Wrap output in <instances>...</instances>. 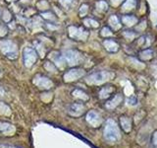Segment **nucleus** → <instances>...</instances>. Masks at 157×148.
I'll return each mask as SVG.
<instances>
[{
	"mask_svg": "<svg viewBox=\"0 0 157 148\" xmlns=\"http://www.w3.org/2000/svg\"><path fill=\"white\" fill-rule=\"evenodd\" d=\"M103 135H104L105 140L114 143L120 139V130L118 125L115 121H113L112 118H108L104 123V130H103Z\"/></svg>",
	"mask_w": 157,
	"mask_h": 148,
	"instance_id": "nucleus-1",
	"label": "nucleus"
},
{
	"mask_svg": "<svg viewBox=\"0 0 157 148\" xmlns=\"http://www.w3.org/2000/svg\"><path fill=\"white\" fill-rule=\"evenodd\" d=\"M113 77H114V73L110 71H98L87 76L86 81L90 85H100V84L112 80Z\"/></svg>",
	"mask_w": 157,
	"mask_h": 148,
	"instance_id": "nucleus-2",
	"label": "nucleus"
},
{
	"mask_svg": "<svg viewBox=\"0 0 157 148\" xmlns=\"http://www.w3.org/2000/svg\"><path fill=\"white\" fill-rule=\"evenodd\" d=\"M0 51L7 57L15 59L18 57V48L16 43L11 41H1L0 42Z\"/></svg>",
	"mask_w": 157,
	"mask_h": 148,
	"instance_id": "nucleus-3",
	"label": "nucleus"
},
{
	"mask_svg": "<svg viewBox=\"0 0 157 148\" xmlns=\"http://www.w3.org/2000/svg\"><path fill=\"white\" fill-rule=\"evenodd\" d=\"M68 32H69V36H70V38L78 39V41H86L88 37V35H90V33L83 28H78V27H75V26L69 27Z\"/></svg>",
	"mask_w": 157,
	"mask_h": 148,
	"instance_id": "nucleus-4",
	"label": "nucleus"
},
{
	"mask_svg": "<svg viewBox=\"0 0 157 148\" xmlns=\"http://www.w3.org/2000/svg\"><path fill=\"white\" fill-rule=\"evenodd\" d=\"M66 62L69 65H77L82 61V54L77 51H66L63 54Z\"/></svg>",
	"mask_w": 157,
	"mask_h": 148,
	"instance_id": "nucleus-5",
	"label": "nucleus"
},
{
	"mask_svg": "<svg viewBox=\"0 0 157 148\" xmlns=\"http://www.w3.org/2000/svg\"><path fill=\"white\" fill-rule=\"evenodd\" d=\"M86 71L82 68H73L70 69L69 71H67L65 74H64V81L65 82H72L78 80V78L82 77L85 75Z\"/></svg>",
	"mask_w": 157,
	"mask_h": 148,
	"instance_id": "nucleus-6",
	"label": "nucleus"
},
{
	"mask_svg": "<svg viewBox=\"0 0 157 148\" xmlns=\"http://www.w3.org/2000/svg\"><path fill=\"white\" fill-rule=\"evenodd\" d=\"M36 52L32 47H26L24 49V62L26 67H32L33 64L36 61Z\"/></svg>",
	"mask_w": 157,
	"mask_h": 148,
	"instance_id": "nucleus-7",
	"label": "nucleus"
},
{
	"mask_svg": "<svg viewBox=\"0 0 157 148\" xmlns=\"http://www.w3.org/2000/svg\"><path fill=\"white\" fill-rule=\"evenodd\" d=\"M86 121L88 122V125H90L92 127H98L100 126L102 122V118L100 115L95 111H90L86 113Z\"/></svg>",
	"mask_w": 157,
	"mask_h": 148,
	"instance_id": "nucleus-8",
	"label": "nucleus"
},
{
	"mask_svg": "<svg viewBox=\"0 0 157 148\" xmlns=\"http://www.w3.org/2000/svg\"><path fill=\"white\" fill-rule=\"evenodd\" d=\"M33 84L40 88V89H50L53 85L52 81L47 77H44L41 75H36L33 78Z\"/></svg>",
	"mask_w": 157,
	"mask_h": 148,
	"instance_id": "nucleus-9",
	"label": "nucleus"
},
{
	"mask_svg": "<svg viewBox=\"0 0 157 148\" xmlns=\"http://www.w3.org/2000/svg\"><path fill=\"white\" fill-rule=\"evenodd\" d=\"M83 112H85V106L80 103H75L68 108V113L69 115L72 117H80L82 116Z\"/></svg>",
	"mask_w": 157,
	"mask_h": 148,
	"instance_id": "nucleus-10",
	"label": "nucleus"
},
{
	"mask_svg": "<svg viewBox=\"0 0 157 148\" xmlns=\"http://www.w3.org/2000/svg\"><path fill=\"white\" fill-rule=\"evenodd\" d=\"M103 46H104L105 49L107 51L109 52H117L119 51V43H118L115 39H104V42H103Z\"/></svg>",
	"mask_w": 157,
	"mask_h": 148,
	"instance_id": "nucleus-11",
	"label": "nucleus"
},
{
	"mask_svg": "<svg viewBox=\"0 0 157 148\" xmlns=\"http://www.w3.org/2000/svg\"><path fill=\"white\" fill-rule=\"evenodd\" d=\"M123 101V96L122 94H117L114 97H113L111 100H109L106 103V108L108 110H114L115 108H117L118 106L120 105Z\"/></svg>",
	"mask_w": 157,
	"mask_h": 148,
	"instance_id": "nucleus-12",
	"label": "nucleus"
},
{
	"mask_svg": "<svg viewBox=\"0 0 157 148\" xmlns=\"http://www.w3.org/2000/svg\"><path fill=\"white\" fill-rule=\"evenodd\" d=\"M121 21L122 24L127 27H134L139 22V19L134 16V15H124V16H122Z\"/></svg>",
	"mask_w": 157,
	"mask_h": 148,
	"instance_id": "nucleus-13",
	"label": "nucleus"
},
{
	"mask_svg": "<svg viewBox=\"0 0 157 148\" xmlns=\"http://www.w3.org/2000/svg\"><path fill=\"white\" fill-rule=\"evenodd\" d=\"M120 125L125 132H130L132 130V121L129 117L123 116L120 117Z\"/></svg>",
	"mask_w": 157,
	"mask_h": 148,
	"instance_id": "nucleus-14",
	"label": "nucleus"
},
{
	"mask_svg": "<svg viewBox=\"0 0 157 148\" xmlns=\"http://www.w3.org/2000/svg\"><path fill=\"white\" fill-rule=\"evenodd\" d=\"M108 24H109V26L113 29L117 31V30H120L121 27H122V24L120 22L119 18H118L116 15H111L108 19Z\"/></svg>",
	"mask_w": 157,
	"mask_h": 148,
	"instance_id": "nucleus-15",
	"label": "nucleus"
},
{
	"mask_svg": "<svg viewBox=\"0 0 157 148\" xmlns=\"http://www.w3.org/2000/svg\"><path fill=\"white\" fill-rule=\"evenodd\" d=\"M114 92V87L111 85H108L101 88V90L99 92V98L100 99H107L111 96V94Z\"/></svg>",
	"mask_w": 157,
	"mask_h": 148,
	"instance_id": "nucleus-16",
	"label": "nucleus"
},
{
	"mask_svg": "<svg viewBox=\"0 0 157 148\" xmlns=\"http://www.w3.org/2000/svg\"><path fill=\"white\" fill-rule=\"evenodd\" d=\"M15 128L12 125L8 122H0V134H9L14 132Z\"/></svg>",
	"mask_w": 157,
	"mask_h": 148,
	"instance_id": "nucleus-17",
	"label": "nucleus"
},
{
	"mask_svg": "<svg viewBox=\"0 0 157 148\" xmlns=\"http://www.w3.org/2000/svg\"><path fill=\"white\" fill-rule=\"evenodd\" d=\"M136 6V0H126L122 5V11H131L134 10Z\"/></svg>",
	"mask_w": 157,
	"mask_h": 148,
	"instance_id": "nucleus-18",
	"label": "nucleus"
},
{
	"mask_svg": "<svg viewBox=\"0 0 157 148\" xmlns=\"http://www.w3.org/2000/svg\"><path fill=\"white\" fill-rule=\"evenodd\" d=\"M139 56H140V58L142 59V60H150V59L153 57V51H152V49L150 48H146V49H144V51H141Z\"/></svg>",
	"mask_w": 157,
	"mask_h": 148,
	"instance_id": "nucleus-19",
	"label": "nucleus"
},
{
	"mask_svg": "<svg viewBox=\"0 0 157 148\" xmlns=\"http://www.w3.org/2000/svg\"><path fill=\"white\" fill-rule=\"evenodd\" d=\"M72 95L77 99H80L81 101H87L88 100L87 94L86 92H83L82 90H80V89H76V90H74Z\"/></svg>",
	"mask_w": 157,
	"mask_h": 148,
	"instance_id": "nucleus-20",
	"label": "nucleus"
},
{
	"mask_svg": "<svg viewBox=\"0 0 157 148\" xmlns=\"http://www.w3.org/2000/svg\"><path fill=\"white\" fill-rule=\"evenodd\" d=\"M95 8L98 12L104 13L108 10V4L106 1H104V0H99V1H97L95 3Z\"/></svg>",
	"mask_w": 157,
	"mask_h": 148,
	"instance_id": "nucleus-21",
	"label": "nucleus"
},
{
	"mask_svg": "<svg viewBox=\"0 0 157 148\" xmlns=\"http://www.w3.org/2000/svg\"><path fill=\"white\" fill-rule=\"evenodd\" d=\"M53 60H54V62H55L56 65L58 67H60V68L64 67V65H65V62H66L64 56H60L59 53H55V56H53Z\"/></svg>",
	"mask_w": 157,
	"mask_h": 148,
	"instance_id": "nucleus-22",
	"label": "nucleus"
},
{
	"mask_svg": "<svg viewBox=\"0 0 157 148\" xmlns=\"http://www.w3.org/2000/svg\"><path fill=\"white\" fill-rule=\"evenodd\" d=\"M83 24H85L86 27L93 28V29H96V28L99 27V23H98L96 20L90 19V18H87V19L83 20Z\"/></svg>",
	"mask_w": 157,
	"mask_h": 148,
	"instance_id": "nucleus-23",
	"label": "nucleus"
},
{
	"mask_svg": "<svg viewBox=\"0 0 157 148\" xmlns=\"http://www.w3.org/2000/svg\"><path fill=\"white\" fill-rule=\"evenodd\" d=\"M122 35L126 39H128V41H132L136 36V34L132 31H124L122 33Z\"/></svg>",
	"mask_w": 157,
	"mask_h": 148,
	"instance_id": "nucleus-24",
	"label": "nucleus"
},
{
	"mask_svg": "<svg viewBox=\"0 0 157 148\" xmlns=\"http://www.w3.org/2000/svg\"><path fill=\"white\" fill-rule=\"evenodd\" d=\"M40 21H39L38 18H34L33 20L29 22V26L31 27L32 29H36V28H39L40 27Z\"/></svg>",
	"mask_w": 157,
	"mask_h": 148,
	"instance_id": "nucleus-25",
	"label": "nucleus"
},
{
	"mask_svg": "<svg viewBox=\"0 0 157 148\" xmlns=\"http://www.w3.org/2000/svg\"><path fill=\"white\" fill-rule=\"evenodd\" d=\"M0 113H3V115H9L10 113V108L2 102H0Z\"/></svg>",
	"mask_w": 157,
	"mask_h": 148,
	"instance_id": "nucleus-26",
	"label": "nucleus"
},
{
	"mask_svg": "<svg viewBox=\"0 0 157 148\" xmlns=\"http://www.w3.org/2000/svg\"><path fill=\"white\" fill-rule=\"evenodd\" d=\"M112 31L111 30L108 28V27H104L102 30H101V32H100V36L101 37H104V38H107V37H110L112 36Z\"/></svg>",
	"mask_w": 157,
	"mask_h": 148,
	"instance_id": "nucleus-27",
	"label": "nucleus"
},
{
	"mask_svg": "<svg viewBox=\"0 0 157 148\" xmlns=\"http://www.w3.org/2000/svg\"><path fill=\"white\" fill-rule=\"evenodd\" d=\"M88 12V5L87 4H82L81 8H80V12H78V14H80L81 17H85L86 15L87 14Z\"/></svg>",
	"mask_w": 157,
	"mask_h": 148,
	"instance_id": "nucleus-28",
	"label": "nucleus"
},
{
	"mask_svg": "<svg viewBox=\"0 0 157 148\" xmlns=\"http://www.w3.org/2000/svg\"><path fill=\"white\" fill-rule=\"evenodd\" d=\"M41 16L44 19L49 20V21H54V20H55V16H54L51 12H43V13H41Z\"/></svg>",
	"mask_w": 157,
	"mask_h": 148,
	"instance_id": "nucleus-29",
	"label": "nucleus"
},
{
	"mask_svg": "<svg viewBox=\"0 0 157 148\" xmlns=\"http://www.w3.org/2000/svg\"><path fill=\"white\" fill-rule=\"evenodd\" d=\"M12 18V15L10 13L8 10H4L3 11V14H2V19L4 20L5 22H9L10 20Z\"/></svg>",
	"mask_w": 157,
	"mask_h": 148,
	"instance_id": "nucleus-30",
	"label": "nucleus"
},
{
	"mask_svg": "<svg viewBox=\"0 0 157 148\" xmlns=\"http://www.w3.org/2000/svg\"><path fill=\"white\" fill-rule=\"evenodd\" d=\"M44 67H45V69H46V70H48V71L56 72V67H55V65H53V64L50 63V62H46L45 64H44Z\"/></svg>",
	"mask_w": 157,
	"mask_h": 148,
	"instance_id": "nucleus-31",
	"label": "nucleus"
},
{
	"mask_svg": "<svg viewBox=\"0 0 157 148\" xmlns=\"http://www.w3.org/2000/svg\"><path fill=\"white\" fill-rule=\"evenodd\" d=\"M151 144L152 147L157 148V130H155L152 134V138H151Z\"/></svg>",
	"mask_w": 157,
	"mask_h": 148,
	"instance_id": "nucleus-32",
	"label": "nucleus"
},
{
	"mask_svg": "<svg viewBox=\"0 0 157 148\" xmlns=\"http://www.w3.org/2000/svg\"><path fill=\"white\" fill-rule=\"evenodd\" d=\"M59 2L61 3V5L65 8H69L71 6V4L73 3V0H59Z\"/></svg>",
	"mask_w": 157,
	"mask_h": 148,
	"instance_id": "nucleus-33",
	"label": "nucleus"
},
{
	"mask_svg": "<svg viewBox=\"0 0 157 148\" xmlns=\"http://www.w3.org/2000/svg\"><path fill=\"white\" fill-rule=\"evenodd\" d=\"M37 7L39 9H46L48 8V3L46 1H44V0H41L40 2L37 3Z\"/></svg>",
	"mask_w": 157,
	"mask_h": 148,
	"instance_id": "nucleus-34",
	"label": "nucleus"
},
{
	"mask_svg": "<svg viewBox=\"0 0 157 148\" xmlns=\"http://www.w3.org/2000/svg\"><path fill=\"white\" fill-rule=\"evenodd\" d=\"M7 34V28L4 25L0 24V37H4Z\"/></svg>",
	"mask_w": 157,
	"mask_h": 148,
	"instance_id": "nucleus-35",
	"label": "nucleus"
},
{
	"mask_svg": "<svg viewBox=\"0 0 157 148\" xmlns=\"http://www.w3.org/2000/svg\"><path fill=\"white\" fill-rule=\"evenodd\" d=\"M136 103H137V100H136V98L134 96H132L131 98H129V100H128V104L131 106H136Z\"/></svg>",
	"mask_w": 157,
	"mask_h": 148,
	"instance_id": "nucleus-36",
	"label": "nucleus"
},
{
	"mask_svg": "<svg viewBox=\"0 0 157 148\" xmlns=\"http://www.w3.org/2000/svg\"><path fill=\"white\" fill-rule=\"evenodd\" d=\"M146 26H147L146 21H145V20H144V21H141L139 24V27H137V29H139V31H144V30L146 28Z\"/></svg>",
	"mask_w": 157,
	"mask_h": 148,
	"instance_id": "nucleus-37",
	"label": "nucleus"
},
{
	"mask_svg": "<svg viewBox=\"0 0 157 148\" xmlns=\"http://www.w3.org/2000/svg\"><path fill=\"white\" fill-rule=\"evenodd\" d=\"M36 48L38 49L39 53L41 54V56H44V48H43V47L41 46L40 43H36Z\"/></svg>",
	"mask_w": 157,
	"mask_h": 148,
	"instance_id": "nucleus-38",
	"label": "nucleus"
},
{
	"mask_svg": "<svg viewBox=\"0 0 157 148\" xmlns=\"http://www.w3.org/2000/svg\"><path fill=\"white\" fill-rule=\"evenodd\" d=\"M111 1H112V4H113V5H115V6H117V5H119V4L123 1V0H111Z\"/></svg>",
	"mask_w": 157,
	"mask_h": 148,
	"instance_id": "nucleus-39",
	"label": "nucleus"
},
{
	"mask_svg": "<svg viewBox=\"0 0 157 148\" xmlns=\"http://www.w3.org/2000/svg\"><path fill=\"white\" fill-rule=\"evenodd\" d=\"M3 94H4V90L1 87H0V95H3Z\"/></svg>",
	"mask_w": 157,
	"mask_h": 148,
	"instance_id": "nucleus-40",
	"label": "nucleus"
},
{
	"mask_svg": "<svg viewBox=\"0 0 157 148\" xmlns=\"http://www.w3.org/2000/svg\"><path fill=\"white\" fill-rule=\"evenodd\" d=\"M2 76V73H1V71H0V77H1Z\"/></svg>",
	"mask_w": 157,
	"mask_h": 148,
	"instance_id": "nucleus-41",
	"label": "nucleus"
},
{
	"mask_svg": "<svg viewBox=\"0 0 157 148\" xmlns=\"http://www.w3.org/2000/svg\"><path fill=\"white\" fill-rule=\"evenodd\" d=\"M8 1H14V0H8Z\"/></svg>",
	"mask_w": 157,
	"mask_h": 148,
	"instance_id": "nucleus-42",
	"label": "nucleus"
}]
</instances>
